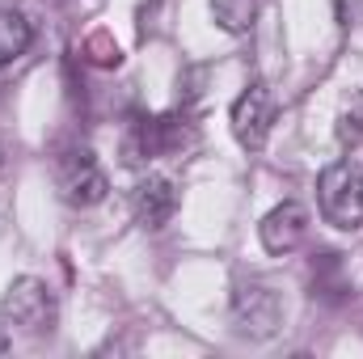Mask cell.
Returning a JSON list of instances; mask_svg holds the SVG:
<instances>
[{"mask_svg":"<svg viewBox=\"0 0 363 359\" xmlns=\"http://www.w3.org/2000/svg\"><path fill=\"white\" fill-rule=\"evenodd\" d=\"M338 140H342V144H359L363 140V101L351 106V110H342V118H338Z\"/></svg>","mask_w":363,"mask_h":359,"instance_id":"obj_12","label":"cell"},{"mask_svg":"<svg viewBox=\"0 0 363 359\" xmlns=\"http://www.w3.org/2000/svg\"><path fill=\"white\" fill-rule=\"evenodd\" d=\"M317 203H321L325 224H334L342 233L363 228V170L347 157L325 165L317 178Z\"/></svg>","mask_w":363,"mask_h":359,"instance_id":"obj_1","label":"cell"},{"mask_svg":"<svg viewBox=\"0 0 363 359\" xmlns=\"http://www.w3.org/2000/svg\"><path fill=\"white\" fill-rule=\"evenodd\" d=\"M211 21L224 34H250L258 21V0H211Z\"/></svg>","mask_w":363,"mask_h":359,"instance_id":"obj_11","label":"cell"},{"mask_svg":"<svg viewBox=\"0 0 363 359\" xmlns=\"http://www.w3.org/2000/svg\"><path fill=\"white\" fill-rule=\"evenodd\" d=\"M55 182H60V194L72 207H97L106 199V190H110L101 165L93 161V153H68V157H60Z\"/></svg>","mask_w":363,"mask_h":359,"instance_id":"obj_6","label":"cell"},{"mask_svg":"<svg viewBox=\"0 0 363 359\" xmlns=\"http://www.w3.org/2000/svg\"><path fill=\"white\" fill-rule=\"evenodd\" d=\"M228 123H233V136H237L241 148H250V153L267 148L271 127H274V97H271V89H267L262 81L245 85V93H241V97L233 101V110H228Z\"/></svg>","mask_w":363,"mask_h":359,"instance_id":"obj_5","label":"cell"},{"mask_svg":"<svg viewBox=\"0 0 363 359\" xmlns=\"http://www.w3.org/2000/svg\"><path fill=\"white\" fill-rule=\"evenodd\" d=\"M9 347H13V334H9V326H4V321H0V355H4V351H9Z\"/></svg>","mask_w":363,"mask_h":359,"instance_id":"obj_14","label":"cell"},{"mask_svg":"<svg viewBox=\"0 0 363 359\" xmlns=\"http://www.w3.org/2000/svg\"><path fill=\"white\" fill-rule=\"evenodd\" d=\"M194 144V123L186 114H161V118H135L123 136V161L144 165L157 157H174Z\"/></svg>","mask_w":363,"mask_h":359,"instance_id":"obj_2","label":"cell"},{"mask_svg":"<svg viewBox=\"0 0 363 359\" xmlns=\"http://www.w3.org/2000/svg\"><path fill=\"white\" fill-rule=\"evenodd\" d=\"M85 51H101V55H97L101 68H118V47H114L106 34H93L89 43H85Z\"/></svg>","mask_w":363,"mask_h":359,"instance_id":"obj_13","label":"cell"},{"mask_svg":"<svg viewBox=\"0 0 363 359\" xmlns=\"http://www.w3.org/2000/svg\"><path fill=\"white\" fill-rule=\"evenodd\" d=\"M233 330L250 343H267L283 326V300L271 283H237L233 304H228Z\"/></svg>","mask_w":363,"mask_h":359,"instance_id":"obj_3","label":"cell"},{"mask_svg":"<svg viewBox=\"0 0 363 359\" xmlns=\"http://www.w3.org/2000/svg\"><path fill=\"white\" fill-rule=\"evenodd\" d=\"M351 283L342 279V254H317L313 258V296L321 300H347Z\"/></svg>","mask_w":363,"mask_h":359,"instance_id":"obj_10","label":"cell"},{"mask_svg":"<svg viewBox=\"0 0 363 359\" xmlns=\"http://www.w3.org/2000/svg\"><path fill=\"white\" fill-rule=\"evenodd\" d=\"M0 165H4V153H0Z\"/></svg>","mask_w":363,"mask_h":359,"instance_id":"obj_15","label":"cell"},{"mask_svg":"<svg viewBox=\"0 0 363 359\" xmlns=\"http://www.w3.org/2000/svg\"><path fill=\"white\" fill-rule=\"evenodd\" d=\"M258 237H262V250L267 254H291L304 245L308 237V207L304 203H279L267 211V220L258 224Z\"/></svg>","mask_w":363,"mask_h":359,"instance_id":"obj_7","label":"cell"},{"mask_svg":"<svg viewBox=\"0 0 363 359\" xmlns=\"http://www.w3.org/2000/svg\"><path fill=\"white\" fill-rule=\"evenodd\" d=\"M0 309H4V317H9V326H21L26 334H47V330L55 326V317H60L51 287H47L43 279H34V275H17V279L4 287Z\"/></svg>","mask_w":363,"mask_h":359,"instance_id":"obj_4","label":"cell"},{"mask_svg":"<svg viewBox=\"0 0 363 359\" xmlns=\"http://www.w3.org/2000/svg\"><path fill=\"white\" fill-rule=\"evenodd\" d=\"M131 211H135V220H140L144 228H165V224L174 220V211H178V190H174V182L161 178V174L144 178L135 186V194H131Z\"/></svg>","mask_w":363,"mask_h":359,"instance_id":"obj_8","label":"cell"},{"mask_svg":"<svg viewBox=\"0 0 363 359\" xmlns=\"http://www.w3.org/2000/svg\"><path fill=\"white\" fill-rule=\"evenodd\" d=\"M30 43H34L30 17L17 13V9H0V68L17 64V60L30 51Z\"/></svg>","mask_w":363,"mask_h":359,"instance_id":"obj_9","label":"cell"}]
</instances>
